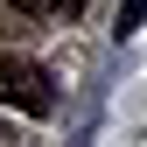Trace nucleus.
<instances>
[{"label":"nucleus","instance_id":"nucleus-1","mask_svg":"<svg viewBox=\"0 0 147 147\" xmlns=\"http://www.w3.org/2000/svg\"><path fill=\"white\" fill-rule=\"evenodd\" d=\"M0 105H14V112H28V119H49L56 112V84H49V70L35 63V56H0Z\"/></svg>","mask_w":147,"mask_h":147},{"label":"nucleus","instance_id":"nucleus-2","mask_svg":"<svg viewBox=\"0 0 147 147\" xmlns=\"http://www.w3.org/2000/svg\"><path fill=\"white\" fill-rule=\"evenodd\" d=\"M140 21H147V0H119V35H133Z\"/></svg>","mask_w":147,"mask_h":147}]
</instances>
